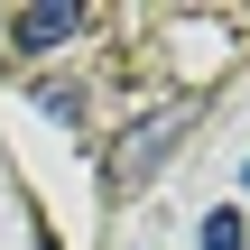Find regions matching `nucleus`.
Segmentation results:
<instances>
[{
	"instance_id": "1",
	"label": "nucleus",
	"mask_w": 250,
	"mask_h": 250,
	"mask_svg": "<svg viewBox=\"0 0 250 250\" xmlns=\"http://www.w3.org/2000/svg\"><path fill=\"white\" fill-rule=\"evenodd\" d=\"M186 121H195V102H158L148 121H130V139L111 148V186H121V195H130V186H148V176L176 158V130H186Z\"/></svg>"
},
{
	"instance_id": "2",
	"label": "nucleus",
	"mask_w": 250,
	"mask_h": 250,
	"mask_svg": "<svg viewBox=\"0 0 250 250\" xmlns=\"http://www.w3.org/2000/svg\"><path fill=\"white\" fill-rule=\"evenodd\" d=\"M74 28H83V9H74V0H65V9H19V19H9V37H19L28 56H46V46H65Z\"/></svg>"
},
{
	"instance_id": "3",
	"label": "nucleus",
	"mask_w": 250,
	"mask_h": 250,
	"mask_svg": "<svg viewBox=\"0 0 250 250\" xmlns=\"http://www.w3.org/2000/svg\"><path fill=\"white\" fill-rule=\"evenodd\" d=\"M37 111L65 121V130H83V83H37Z\"/></svg>"
},
{
	"instance_id": "4",
	"label": "nucleus",
	"mask_w": 250,
	"mask_h": 250,
	"mask_svg": "<svg viewBox=\"0 0 250 250\" xmlns=\"http://www.w3.org/2000/svg\"><path fill=\"white\" fill-rule=\"evenodd\" d=\"M204 250H250V232H241V213H232V204H213V213H204Z\"/></svg>"
},
{
	"instance_id": "5",
	"label": "nucleus",
	"mask_w": 250,
	"mask_h": 250,
	"mask_svg": "<svg viewBox=\"0 0 250 250\" xmlns=\"http://www.w3.org/2000/svg\"><path fill=\"white\" fill-rule=\"evenodd\" d=\"M37 250H56V241H46V232H37Z\"/></svg>"
}]
</instances>
